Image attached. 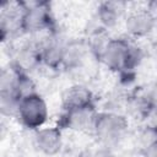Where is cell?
Here are the masks:
<instances>
[{
  "label": "cell",
  "mask_w": 157,
  "mask_h": 157,
  "mask_svg": "<svg viewBox=\"0 0 157 157\" xmlns=\"http://www.w3.org/2000/svg\"><path fill=\"white\" fill-rule=\"evenodd\" d=\"M142 56L141 49L128 39L109 38L98 56V61L113 72L129 75L140 65Z\"/></svg>",
  "instance_id": "obj_1"
},
{
  "label": "cell",
  "mask_w": 157,
  "mask_h": 157,
  "mask_svg": "<svg viewBox=\"0 0 157 157\" xmlns=\"http://www.w3.org/2000/svg\"><path fill=\"white\" fill-rule=\"evenodd\" d=\"M128 128L126 117L115 112H97L92 124L96 139L105 147L118 145L124 139Z\"/></svg>",
  "instance_id": "obj_2"
},
{
  "label": "cell",
  "mask_w": 157,
  "mask_h": 157,
  "mask_svg": "<svg viewBox=\"0 0 157 157\" xmlns=\"http://www.w3.org/2000/svg\"><path fill=\"white\" fill-rule=\"evenodd\" d=\"M21 4H22V13L20 21L21 33L34 36L44 31L53 32L54 17L48 2L33 1V2H21Z\"/></svg>",
  "instance_id": "obj_3"
},
{
  "label": "cell",
  "mask_w": 157,
  "mask_h": 157,
  "mask_svg": "<svg viewBox=\"0 0 157 157\" xmlns=\"http://www.w3.org/2000/svg\"><path fill=\"white\" fill-rule=\"evenodd\" d=\"M16 118L28 130L36 131L45 126L49 118L47 102L37 92L23 96L20 99Z\"/></svg>",
  "instance_id": "obj_4"
},
{
  "label": "cell",
  "mask_w": 157,
  "mask_h": 157,
  "mask_svg": "<svg viewBox=\"0 0 157 157\" xmlns=\"http://www.w3.org/2000/svg\"><path fill=\"white\" fill-rule=\"evenodd\" d=\"M156 23L157 16L148 9L134 10L125 17L126 33L135 39L148 36L155 29Z\"/></svg>",
  "instance_id": "obj_5"
},
{
  "label": "cell",
  "mask_w": 157,
  "mask_h": 157,
  "mask_svg": "<svg viewBox=\"0 0 157 157\" xmlns=\"http://www.w3.org/2000/svg\"><path fill=\"white\" fill-rule=\"evenodd\" d=\"M65 44L66 43H64L55 34L54 31L48 33V36H45L42 40H39L42 65H44L52 70L63 67Z\"/></svg>",
  "instance_id": "obj_6"
},
{
  "label": "cell",
  "mask_w": 157,
  "mask_h": 157,
  "mask_svg": "<svg viewBox=\"0 0 157 157\" xmlns=\"http://www.w3.org/2000/svg\"><path fill=\"white\" fill-rule=\"evenodd\" d=\"M34 146L39 152L47 156H54L60 152L63 147L61 128L43 126L34 131Z\"/></svg>",
  "instance_id": "obj_7"
},
{
  "label": "cell",
  "mask_w": 157,
  "mask_h": 157,
  "mask_svg": "<svg viewBox=\"0 0 157 157\" xmlns=\"http://www.w3.org/2000/svg\"><path fill=\"white\" fill-rule=\"evenodd\" d=\"M96 114V108L63 110V114L58 120V126L61 129H70L76 131H82L87 129L92 130V124Z\"/></svg>",
  "instance_id": "obj_8"
},
{
  "label": "cell",
  "mask_w": 157,
  "mask_h": 157,
  "mask_svg": "<svg viewBox=\"0 0 157 157\" xmlns=\"http://www.w3.org/2000/svg\"><path fill=\"white\" fill-rule=\"evenodd\" d=\"M61 107L63 110L96 108L94 96L92 91L85 85H74L69 87L63 94Z\"/></svg>",
  "instance_id": "obj_9"
},
{
  "label": "cell",
  "mask_w": 157,
  "mask_h": 157,
  "mask_svg": "<svg viewBox=\"0 0 157 157\" xmlns=\"http://www.w3.org/2000/svg\"><path fill=\"white\" fill-rule=\"evenodd\" d=\"M125 12V2L121 1H103L97 7V20L101 28L107 31L114 28L121 20Z\"/></svg>",
  "instance_id": "obj_10"
},
{
  "label": "cell",
  "mask_w": 157,
  "mask_h": 157,
  "mask_svg": "<svg viewBox=\"0 0 157 157\" xmlns=\"http://www.w3.org/2000/svg\"><path fill=\"white\" fill-rule=\"evenodd\" d=\"M42 65L40 63V47L39 40L26 42L17 52L13 66L22 72L28 74L36 66Z\"/></svg>",
  "instance_id": "obj_11"
},
{
  "label": "cell",
  "mask_w": 157,
  "mask_h": 157,
  "mask_svg": "<svg viewBox=\"0 0 157 157\" xmlns=\"http://www.w3.org/2000/svg\"><path fill=\"white\" fill-rule=\"evenodd\" d=\"M88 53H91L88 44L78 40L66 42L63 67L65 70H78L85 64Z\"/></svg>",
  "instance_id": "obj_12"
},
{
  "label": "cell",
  "mask_w": 157,
  "mask_h": 157,
  "mask_svg": "<svg viewBox=\"0 0 157 157\" xmlns=\"http://www.w3.org/2000/svg\"><path fill=\"white\" fill-rule=\"evenodd\" d=\"M20 97L12 92H0V110L4 117H15L17 115Z\"/></svg>",
  "instance_id": "obj_13"
},
{
  "label": "cell",
  "mask_w": 157,
  "mask_h": 157,
  "mask_svg": "<svg viewBox=\"0 0 157 157\" xmlns=\"http://www.w3.org/2000/svg\"><path fill=\"white\" fill-rule=\"evenodd\" d=\"M144 157H157V136L150 140L144 147Z\"/></svg>",
  "instance_id": "obj_14"
},
{
  "label": "cell",
  "mask_w": 157,
  "mask_h": 157,
  "mask_svg": "<svg viewBox=\"0 0 157 157\" xmlns=\"http://www.w3.org/2000/svg\"><path fill=\"white\" fill-rule=\"evenodd\" d=\"M101 157H117V156H114V155H112V153L107 152V153H104V155H103V156H101Z\"/></svg>",
  "instance_id": "obj_15"
}]
</instances>
